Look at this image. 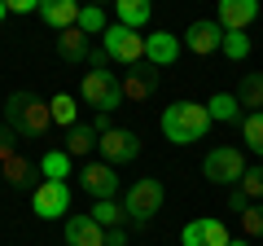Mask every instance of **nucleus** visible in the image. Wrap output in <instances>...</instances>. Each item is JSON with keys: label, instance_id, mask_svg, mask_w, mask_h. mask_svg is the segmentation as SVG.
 <instances>
[{"label": "nucleus", "instance_id": "nucleus-6", "mask_svg": "<svg viewBox=\"0 0 263 246\" xmlns=\"http://www.w3.org/2000/svg\"><path fill=\"white\" fill-rule=\"evenodd\" d=\"M101 48L110 53V62H119V66H127V71L145 62V36L119 27V22H110V31L101 36Z\"/></svg>", "mask_w": 263, "mask_h": 246}, {"label": "nucleus", "instance_id": "nucleus-31", "mask_svg": "<svg viewBox=\"0 0 263 246\" xmlns=\"http://www.w3.org/2000/svg\"><path fill=\"white\" fill-rule=\"evenodd\" d=\"M250 207H254V202L246 198L241 189H233V194H228V211H237V216H246V211H250Z\"/></svg>", "mask_w": 263, "mask_h": 246}, {"label": "nucleus", "instance_id": "nucleus-13", "mask_svg": "<svg viewBox=\"0 0 263 246\" xmlns=\"http://www.w3.org/2000/svg\"><path fill=\"white\" fill-rule=\"evenodd\" d=\"M145 62L149 66H176L180 62V36H171V31L145 36Z\"/></svg>", "mask_w": 263, "mask_h": 246}, {"label": "nucleus", "instance_id": "nucleus-23", "mask_svg": "<svg viewBox=\"0 0 263 246\" xmlns=\"http://www.w3.org/2000/svg\"><path fill=\"white\" fill-rule=\"evenodd\" d=\"M97 141H101V136H97L92 128H88V123H79V128H70V132H66V145H62V150L70 154V159H84V154L92 150Z\"/></svg>", "mask_w": 263, "mask_h": 246}, {"label": "nucleus", "instance_id": "nucleus-28", "mask_svg": "<svg viewBox=\"0 0 263 246\" xmlns=\"http://www.w3.org/2000/svg\"><path fill=\"white\" fill-rule=\"evenodd\" d=\"M219 53L228 57V62H246L250 57V36L246 31H224V48Z\"/></svg>", "mask_w": 263, "mask_h": 246}, {"label": "nucleus", "instance_id": "nucleus-15", "mask_svg": "<svg viewBox=\"0 0 263 246\" xmlns=\"http://www.w3.org/2000/svg\"><path fill=\"white\" fill-rule=\"evenodd\" d=\"M259 18V0H219V27L224 31H246Z\"/></svg>", "mask_w": 263, "mask_h": 246}, {"label": "nucleus", "instance_id": "nucleus-17", "mask_svg": "<svg viewBox=\"0 0 263 246\" xmlns=\"http://www.w3.org/2000/svg\"><path fill=\"white\" fill-rule=\"evenodd\" d=\"M57 57H62V62H70V66L88 62V57H92V36H84L79 27L62 31V36H57Z\"/></svg>", "mask_w": 263, "mask_h": 246}, {"label": "nucleus", "instance_id": "nucleus-34", "mask_svg": "<svg viewBox=\"0 0 263 246\" xmlns=\"http://www.w3.org/2000/svg\"><path fill=\"white\" fill-rule=\"evenodd\" d=\"M88 66H92V71H105V66H110V53H105V48H92V57H88Z\"/></svg>", "mask_w": 263, "mask_h": 246}, {"label": "nucleus", "instance_id": "nucleus-9", "mask_svg": "<svg viewBox=\"0 0 263 246\" xmlns=\"http://www.w3.org/2000/svg\"><path fill=\"white\" fill-rule=\"evenodd\" d=\"M184 48H189V53H197V57L219 53V48H224V27H219L215 18L189 22V27H184Z\"/></svg>", "mask_w": 263, "mask_h": 246}, {"label": "nucleus", "instance_id": "nucleus-14", "mask_svg": "<svg viewBox=\"0 0 263 246\" xmlns=\"http://www.w3.org/2000/svg\"><path fill=\"white\" fill-rule=\"evenodd\" d=\"M66 246H105V229L92 216H66Z\"/></svg>", "mask_w": 263, "mask_h": 246}, {"label": "nucleus", "instance_id": "nucleus-21", "mask_svg": "<svg viewBox=\"0 0 263 246\" xmlns=\"http://www.w3.org/2000/svg\"><path fill=\"white\" fill-rule=\"evenodd\" d=\"M206 114L211 123H241V101H237V93H215L206 101Z\"/></svg>", "mask_w": 263, "mask_h": 246}, {"label": "nucleus", "instance_id": "nucleus-36", "mask_svg": "<svg viewBox=\"0 0 263 246\" xmlns=\"http://www.w3.org/2000/svg\"><path fill=\"white\" fill-rule=\"evenodd\" d=\"M228 246H250V237H237V242H228Z\"/></svg>", "mask_w": 263, "mask_h": 246}, {"label": "nucleus", "instance_id": "nucleus-11", "mask_svg": "<svg viewBox=\"0 0 263 246\" xmlns=\"http://www.w3.org/2000/svg\"><path fill=\"white\" fill-rule=\"evenodd\" d=\"M180 242L184 246H228L233 237H228L224 220H211V216H197L184 224V233H180Z\"/></svg>", "mask_w": 263, "mask_h": 246}, {"label": "nucleus", "instance_id": "nucleus-22", "mask_svg": "<svg viewBox=\"0 0 263 246\" xmlns=\"http://www.w3.org/2000/svg\"><path fill=\"white\" fill-rule=\"evenodd\" d=\"M88 216H92L101 229H123V224H127V207H123L119 198H105V202H97V207L88 211Z\"/></svg>", "mask_w": 263, "mask_h": 246}, {"label": "nucleus", "instance_id": "nucleus-20", "mask_svg": "<svg viewBox=\"0 0 263 246\" xmlns=\"http://www.w3.org/2000/svg\"><path fill=\"white\" fill-rule=\"evenodd\" d=\"M114 22L127 27V31H141L149 22V0H119L114 5Z\"/></svg>", "mask_w": 263, "mask_h": 246}, {"label": "nucleus", "instance_id": "nucleus-10", "mask_svg": "<svg viewBox=\"0 0 263 246\" xmlns=\"http://www.w3.org/2000/svg\"><path fill=\"white\" fill-rule=\"evenodd\" d=\"M79 189H84V194H92L97 202L119 198V176H114V167H110V163H88V167L79 171Z\"/></svg>", "mask_w": 263, "mask_h": 246}, {"label": "nucleus", "instance_id": "nucleus-16", "mask_svg": "<svg viewBox=\"0 0 263 246\" xmlns=\"http://www.w3.org/2000/svg\"><path fill=\"white\" fill-rule=\"evenodd\" d=\"M40 18H44V27H53L57 36L70 27H79V5L75 0H44L40 5Z\"/></svg>", "mask_w": 263, "mask_h": 246}, {"label": "nucleus", "instance_id": "nucleus-37", "mask_svg": "<svg viewBox=\"0 0 263 246\" xmlns=\"http://www.w3.org/2000/svg\"><path fill=\"white\" fill-rule=\"evenodd\" d=\"M0 18H9V5H5V0H0Z\"/></svg>", "mask_w": 263, "mask_h": 246}, {"label": "nucleus", "instance_id": "nucleus-19", "mask_svg": "<svg viewBox=\"0 0 263 246\" xmlns=\"http://www.w3.org/2000/svg\"><path fill=\"white\" fill-rule=\"evenodd\" d=\"M237 101H241L246 114H259L263 110V71H246L241 84H237Z\"/></svg>", "mask_w": 263, "mask_h": 246}, {"label": "nucleus", "instance_id": "nucleus-35", "mask_svg": "<svg viewBox=\"0 0 263 246\" xmlns=\"http://www.w3.org/2000/svg\"><path fill=\"white\" fill-rule=\"evenodd\" d=\"M105 246H127V233L123 229H105Z\"/></svg>", "mask_w": 263, "mask_h": 246}, {"label": "nucleus", "instance_id": "nucleus-30", "mask_svg": "<svg viewBox=\"0 0 263 246\" xmlns=\"http://www.w3.org/2000/svg\"><path fill=\"white\" fill-rule=\"evenodd\" d=\"M241 229H246V237H263V202H254L241 216Z\"/></svg>", "mask_w": 263, "mask_h": 246}, {"label": "nucleus", "instance_id": "nucleus-4", "mask_svg": "<svg viewBox=\"0 0 263 246\" xmlns=\"http://www.w3.org/2000/svg\"><path fill=\"white\" fill-rule=\"evenodd\" d=\"M162 198H167L162 180H154V176L136 180V185H132V189L123 194V207H127V220H132V224H149V220L162 211Z\"/></svg>", "mask_w": 263, "mask_h": 246}, {"label": "nucleus", "instance_id": "nucleus-7", "mask_svg": "<svg viewBox=\"0 0 263 246\" xmlns=\"http://www.w3.org/2000/svg\"><path fill=\"white\" fill-rule=\"evenodd\" d=\"M31 207L40 220H62L70 211V185L66 180H40L31 189Z\"/></svg>", "mask_w": 263, "mask_h": 246}, {"label": "nucleus", "instance_id": "nucleus-33", "mask_svg": "<svg viewBox=\"0 0 263 246\" xmlns=\"http://www.w3.org/2000/svg\"><path fill=\"white\" fill-rule=\"evenodd\" d=\"M5 5H9V13H40L35 0H5Z\"/></svg>", "mask_w": 263, "mask_h": 246}, {"label": "nucleus", "instance_id": "nucleus-12", "mask_svg": "<svg viewBox=\"0 0 263 246\" xmlns=\"http://www.w3.org/2000/svg\"><path fill=\"white\" fill-rule=\"evenodd\" d=\"M154 93H158V71H154L149 62L123 71V97H127V101H145V97H154Z\"/></svg>", "mask_w": 263, "mask_h": 246}, {"label": "nucleus", "instance_id": "nucleus-32", "mask_svg": "<svg viewBox=\"0 0 263 246\" xmlns=\"http://www.w3.org/2000/svg\"><path fill=\"white\" fill-rule=\"evenodd\" d=\"M13 136H18V132H13L9 123H0V159H9V154H13Z\"/></svg>", "mask_w": 263, "mask_h": 246}, {"label": "nucleus", "instance_id": "nucleus-5", "mask_svg": "<svg viewBox=\"0 0 263 246\" xmlns=\"http://www.w3.org/2000/svg\"><path fill=\"white\" fill-rule=\"evenodd\" d=\"M202 176L211 180V185H228V189H237L246 176V154L233 150V145H219V150H211L206 159H202Z\"/></svg>", "mask_w": 263, "mask_h": 246}, {"label": "nucleus", "instance_id": "nucleus-3", "mask_svg": "<svg viewBox=\"0 0 263 246\" xmlns=\"http://www.w3.org/2000/svg\"><path fill=\"white\" fill-rule=\"evenodd\" d=\"M79 97L92 106L97 114H110L119 110L127 97H123V79H114V71H88L84 84H79Z\"/></svg>", "mask_w": 263, "mask_h": 246}, {"label": "nucleus", "instance_id": "nucleus-26", "mask_svg": "<svg viewBox=\"0 0 263 246\" xmlns=\"http://www.w3.org/2000/svg\"><path fill=\"white\" fill-rule=\"evenodd\" d=\"M79 31H84V36H105V31H110V18H105V9H97V5H84V9H79Z\"/></svg>", "mask_w": 263, "mask_h": 246}, {"label": "nucleus", "instance_id": "nucleus-25", "mask_svg": "<svg viewBox=\"0 0 263 246\" xmlns=\"http://www.w3.org/2000/svg\"><path fill=\"white\" fill-rule=\"evenodd\" d=\"M48 110H53V123H62V128H79V106L70 93H57L53 101H48Z\"/></svg>", "mask_w": 263, "mask_h": 246}, {"label": "nucleus", "instance_id": "nucleus-2", "mask_svg": "<svg viewBox=\"0 0 263 246\" xmlns=\"http://www.w3.org/2000/svg\"><path fill=\"white\" fill-rule=\"evenodd\" d=\"M5 123H9L18 136L35 141V136H44L48 128H53V110H48V101L35 97V93H9V101H5Z\"/></svg>", "mask_w": 263, "mask_h": 246}, {"label": "nucleus", "instance_id": "nucleus-18", "mask_svg": "<svg viewBox=\"0 0 263 246\" xmlns=\"http://www.w3.org/2000/svg\"><path fill=\"white\" fill-rule=\"evenodd\" d=\"M0 167H5V180H9L13 189H27L31 180L40 176V163H31V159H22L18 150H13L9 159H0Z\"/></svg>", "mask_w": 263, "mask_h": 246}, {"label": "nucleus", "instance_id": "nucleus-24", "mask_svg": "<svg viewBox=\"0 0 263 246\" xmlns=\"http://www.w3.org/2000/svg\"><path fill=\"white\" fill-rule=\"evenodd\" d=\"M70 163H75V159H70L66 150H48L44 159H40V176H44V180H66V176H70Z\"/></svg>", "mask_w": 263, "mask_h": 246}, {"label": "nucleus", "instance_id": "nucleus-8", "mask_svg": "<svg viewBox=\"0 0 263 246\" xmlns=\"http://www.w3.org/2000/svg\"><path fill=\"white\" fill-rule=\"evenodd\" d=\"M97 150H101V159L110 163V167H123V163L141 159V136L132 132V128H114V132H105L101 141H97Z\"/></svg>", "mask_w": 263, "mask_h": 246}, {"label": "nucleus", "instance_id": "nucleus-27", "mask_svg": "<svg viewBox=\"0 0 263 246\" xmlns=\"http://www.w3.org/2000/svg\"><path fill=\"white\" fill-rule=\"evenodd\" d=\"M241 141H246V150L263 154V110L259 114H241Z\"/></svg>", "mask_w": 263, "mask_h": 246}, {"label": "nucleus", "instance_id": "nucleus-29", "mask_svg": "<svg viewBox=\"0 0 263 246\" xmlns=\"http://www.w3.org/2000/svg\"><path fill=\"white\" fill-rule=\"evenodd\" d=\"M237 189H241L250 202H263V167H246V176H241Z\"/></svg>", "mask_w": 263, "mask_h": 246}, {"label": "nucleus", "instance_id": "nucleus-1", "mask_svg": "<svg viewBox=\"0 0 263 246\" xmlns=\"http://www.w3.org/2000/svg\"><path fill=\"white\" fill-rule=\"evenodd\" d=\"M211 132V114H206V101H171L162 110V136L171 145H193Z\"/></svg>", "mask_w": 263, "mask_h": 246}]
</instances>
